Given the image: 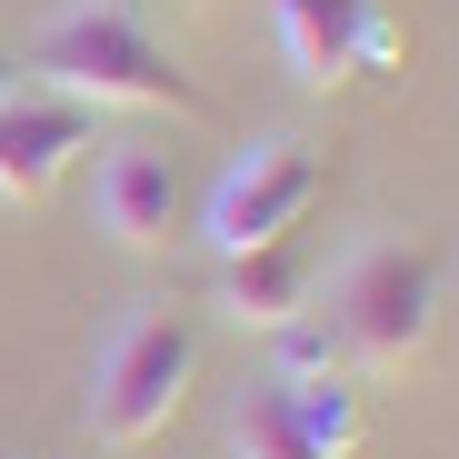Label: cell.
I'll return each instance as SVG.
<instances>
[{
	"label": "cell",
	"instance_id": "12",
	"mask_svg": "<svg viewBox=\"0 0 459 459\" xmlns=\"http://www.w3.org/2000/svg\"><path fill=\"white\" fill-rule=\"evenodd\" d=\"M170 11H210V0H170Z\"/></svg>",
	"mask_w": 459,
	"mask_h": 459
},
{
	"label": "cell",
	"instance_id": "10",
	"mask_svg": "<svg viewBox=\"0 0 459 459\" xmlns=\"http://www.w3.org/2000/svg\"><path fill=\"white\" fill-rule=\"evenodd\" d=\"M230 449H240V459H320V449H310V429H299V410H290V390H280V379H260V390L240 400V420H230Z\"/></svg>",
	"mask_w": 459,
	"mask_h": 459
},
{
	"label": "cell",
	"instance_id": "11",
	"mask_svg": "<svg viewBox=\"0 0 459 459\" xmlns=\"http://www.w3.org/2000/svg\"><path fill=\"white\" fill-rule=\"evenodd\" d=\"M11 91H21V81H11V60H0V100H11Z\"/></svg>",
	"mask_w": 459,
	"mask_h": 459
},
{
	"label": "cell",
	"instance_id": "1",
	"mask_svg": "<svg viewBox=\"0 0 459 459\" xmlns=\"http://www.w3.org/2000/svg\"><path fill=\"white\" fill-rule=\"evenodd\" d=\"M30 70L50 91L91 100V110H170V120H210V91L190 81V70L150 40L130 11H110V0H81V11H60L40 40H30Z\"/></svg>",
	"mask_w": 459,
	"mask_h": 459
},
{
	"label": "cell",
	"instance_id": "5",
	"mask_svg": "<svg viewBox=\"0 0 459 459\" xmlns=\"http://www.w3.org/2000/svg\"><path fill=\"white\" fill-rule=\"evenodd\" d=\"M280 60L299 91H350L359 70L400 60V30L379 0H280Z\"/></svg>",
	"mask_w": 459,
	"mask_h": 459
},
{
	"label": "cell",
	"instance_id": "4",
	"mask_svg": "<svg viewBox=\"0 0 459 459\" xmlns=\"http://www.w3.org/2000/svg\"><path fill=\"white\" fill-rule=\"evenodd\" d=\"M320 190H330V170H320L310 140H260L250 160H230V180L210 190V240H220V260L250 250V240H280V230H310Z\"/></svg>",
	"mask_w": 459,
	"mask_h": 459
},
{
	"label": "cell",
	"instance_id": "2",
	"mask_svg": "<svg viewBox=\"0 0 459 459\" xmlns=\"http://www.w3.org/2000/svg\"><path fill=\"white\" fill-rule=\"evenodd\" d=\"M190 379H200V330L180 310H140L110 350H100V379H91V429L110 449H150L180 400H190Z\"/></svg>",
	"mask_w": 459,
	"mask_h": 459
},
{
	"label": "cell",
	"instance_id": "6",
	"mask_svg": "<svg viewBox=\"0 0 459 459\" xmlns=\"http://www.w3.org/2000/svg\"><path fill=\"white\" fill-rule=\"evenodd\" d=\"M91 150V100L70 91H11L0 100V200H50L60 170Z\"/></svg>",
	"mask_w": 459,
	"mask_h": 459
},
{
	"label": "cell",
	"instance_id": "3",
	"mask_svg": "<svg viewBox=\"0 0 459 459\" xmlns=\"http://www.w3.org/2000/svg\"><path fill=\"white\" fill-rule=\"evenodd\" d=\"M340 350L359 359V369H410V359H429V340H439V270L420 260V250H400V240H379V250H359L350 260V280H340Z\"/></svg>",
	"mask_w": 459,
	"mask_h": 459
},
{
	"label": "cell",
	"instance_id": "9",
	"mask_svg": "<svg viewBox=\"0 0 459 459\" xmlns=\"http://www.w3.org/2000/svg\"><path fill=\"white\" fill-rule=\"evenodd\" d=\"M280 390H290V410H299V429H310V449H320V459H350V449H359L369 410H359V369H350V359L299 369V379H280Z\"/></svg>",
	"mask_w": 459,
	"mask_h": 459
},
{
	"label": "cell",
	"instance_id": "7",
	"mask_svg": "<svg viewBox=\"0 0 459 459\" xmlns=\"http://www.w3.org/2000/svg\"><path fill=\"white\" fill-rule=\"evenodd\" d=\"M310 290H320V260H310L299 230L250 240V250L220 260V299H230V320H250V330H290L299 310H310Z\"/></svg>",
	"mask_w": 459,
	"mask_h": 459
},
{
	"label": "cell",
	"instance_id": "8",
	"mask_svg": "<svg viewBox=\"0 0 459 459\" xmlns=\"http://www.w3.org/2000/svg\"><path fill=\"white\" fill-rule=\"evenodd\" d=\"M100 230L120 250H170V230H180V180L160 150H110L100 160Z\"/></svg>",
	"mask_w": 459,
	"mask_h": 459
}]
</instances>
